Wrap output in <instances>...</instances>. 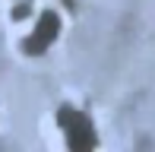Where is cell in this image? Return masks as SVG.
Listing matches in <instances>:
<instances>
[{
	"instance_id": "cell-1",
	"label": "cell",
	"mask_w": 155,
	"mask_h": 152,
	"mask_svg": "<svg viewBox=\"0 0 155 152\" xmlns=\"http://www.w3.org/2000/svg\"><path fill=\"white\" fill-rule=\"evenodd\" d=\"M57 127H60L63 140H67V146L73 152L95 149L98 136H95V127H92V121H89V114H82V111H76V108L63 105L57 111Z\"/></svg>"
},
{
	"instance_id": "cell-2",
	"label": "cell",
	"mask_w": 155,
	"mask_h": 152,
	"mask_svg": "<svg viewBox=\"0 0 155 152\" xmlns=\"http://www.w3.org/2000/svg\"><path fill=\"white\" fill-rule=\"evenodd\" d=\"M57 38H60V16L54 10H41L38 19H35V25H32V32L22 38V51L29 54V57H38V54H45Z\"/></svg>"
}]
</instances>
